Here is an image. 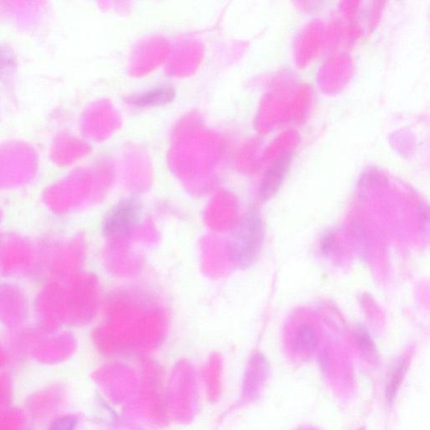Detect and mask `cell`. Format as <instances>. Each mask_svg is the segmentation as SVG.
<instances>
[{
  "label": "cell",
  "mask_w": 430,
  "mask_h": 430,
  "mask_svg": "<svg viewBox=\"0 0 430 430\" xmlns=\"http://www.w3.org/2000/svg\"><path fill=\"white\" fill-rule=\"evenodd\" d=\"M267 370V364L265 359L262 356H258L255 357L250 368L249 377L247 384L248 388L247 391H254L255 385L259 384L258 382L262 381V377L265 376V373Z\"/></svg>",
  "instance_id": "obj_7"
},
{
  "label": "cell",
  "mask_w": 430,
  "mask_h": 430,
  "mask_svg": "<svg viewBox=\"0 0 430 430\" xmlns=\"http://www.w3.org/2000/svg\"><path fill=\"white\" fill-rule=\"evenodd\" d=\"M361 430H363V429H361Z\"/></svg>",
  "instance_id": "obj_12"
},
{
  "label": "cell",
  "mask_w": 430,
  "mask_h": 430,
  "mask_svg": "<svg viewBox=\"0 0 430 430\" xmlns=\"http://www.w3.org/2000/svg\"><path fill=\"white\" fill-rule=\"evenodd\" d=\"M289 165V159L282 157L269 168V170L264 177L262 187H260V195L263 199H269L278 192L285 177L287 168Z\"/></svg>",
  "instance_id": "obj_3"
},
{
  "label": "cell",
  "mask_w": 430,
  "mask_h": 430,
  "mask_svg": "<svg viewBox=\"0 0 430 430\" xmlns=\"http://www.w3.org/2000/svg\"><path fill=\"white\" fill-rule=\"evenodd\" d=\"M407 370L408 361L404 358L397 359L391 368L386 384V398L389 405L395 400Z\"/></svg>",
  "instance_id": "obj_4"
},
{
  "label": "cell",
  "mask_w": 430,
  "mask_h": 430,
  "mask_svg": "<svg viewBox=\"0 0 430 430\" xmlns=\"http://www.w3.org/2000/svg\"><path fill=\"white\" fill-rule=\"evenodd\" d=\"M318 345L319 338L314 330L309 325H302L296 338V349L301 352L310 354L316 350Z\"/></svg>",
  "instance_id": "obj_6"
},
{
  "label": "cell",
  "mask_w": 430,
  "mask_h": 430,
  "mask_svg": "<svg viewBox=\"0 0 430 430\" xmlns=\"http://www.w3.org/2000/svg\"><path fill=\"white\" fill-rule=\"evenodd\" d=\"M357 341L360 348L368 354L375 352V345L372 337L368 330L363 326H359L357 329Z\"/></svg>",
  "instance_id": "obj_8"
},
{
  "label": "cell",
  "mask_w": 430,
  "mask_h": 430,
  "mask_svg": "<svg viewBox=\"0 0 430 430\" xmlns=\"http://www.w3.org/2000/svg\"><path fill=\"white\" fill-rule=\"evenodd\" d=\"M78 421L73 416H64L54 422L50 430H74Z\"/></svg>",
  "instance_id": "obj_10"
},
{
  "label": "cell",
  "mask_w": 430,
  "mask_h": 430,
  "mask_svg": "<svg viewBox=\"0 0 430 430\" xmlns=\"http://www.w3.org/2000/svg\"><path fill=\"white\" fill-rule=\"evenodd\" d=\"M15 62L12 51L7 46H0V75L13 68Z\"/></svg>",
  "instance_id": "obj_9"
},
{
  "label": "cell",
  "mask_w": 430,
  "mask_h": 430,
  "mask_svg": "<svg viewBox=\"0 0 430 430\" xmlns=\"http://www.w3.org/2000/svg\"><path fill=\"white\" fill-rule=\"evenodd\" d=\"M141 215L140 205L136 201H121L105 217L102 224V232L108 239L125 238L137 226Z\"/></svg>",
  "instance_id": "obj_2"
},
{
  "label": "cell",
  "mask_w": 430,
  "mask_h": 430,
  "mask_svg": "<svg viewBox=\"0 0 430 430\" xmlns=\"http://www.w3.org/2000/svg\"><path fill=\"white\" fill-rule=\"evenodd\" d=\"M334 235L331 231H328L323 235L321 240V248L323 255L330 256L331 252H332L334 246Z\"/></svg>",
  "instance_id": "obj_11"
},
{
  "label": "cell",
  "mask_w": 430,
  "mask_h": 430,
  "mask_svg": "<svg viewBox=\"0 0 430 430\" xmlns=\"http://www.w3.org/2000/svg\"><path fill=\"white\" fill-rule=\"evenodd\" d=\"M175 93V89L172 86L159 87L137 96L134 102L141 107L165 105L173 100Z\"/></svg>",
  "instance_id": "obj_5"
},
{
  "label": "cell",
  "mask_w": 430,
  "mask_h": 430,
  "mask_svg": "<svg viewBox=\"0 0 430 430\" xmlns=\"http://www.w3.org/2000/svg\"><path fill=\"white\" fill-rule=\"evenodd\" d=\"M265 226L256 211L246 213L233 227L227 240V253L231 263L239 269L250 267L262 251Z\"/></svg>",
  "instance_id": "obj_1"
}]
</instances>
